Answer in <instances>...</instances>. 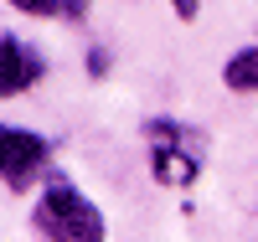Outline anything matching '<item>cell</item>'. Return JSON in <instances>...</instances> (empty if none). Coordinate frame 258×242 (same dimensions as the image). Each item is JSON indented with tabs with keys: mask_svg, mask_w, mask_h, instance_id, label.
I'll use <instances>...</instances> for the list:
<instances>
[{
	"mask_svg": "<svg viewBox=\"0 0 258 242\" xmlns=\"http://www.w3.org/2000/svg\"><path fill=\"white\" fill-rule=\"evenodd\" d=\"M36 227L52 242H103V211L88 196H78L68 175H52L36 201Z\"/></svg>",
	"mask_w": 258,
	"mask_h": 242,
	"instance_id": "6da1fadb",
	"label": "cell"
},
{
	"mask_svg": "<svg viewBox=\"0 0 258 242\" xmlns=\"http://www.w3.org/2000/svg\"><path fill=\"white\" fill-rule=\"evenodd\" d=\"M145 139H150V165H155V181L160 186H191V181H197L202 149H207V139L197 134V129L155 119L145 129Z\"/></svg>",
	"mask_w": 258,
	"mask_h": 242,
	"instance_id": "7a4b0ae2",
	"label": "cell"
},
{
	"mask_svg": "<svg viewBox=\"0 0 258 242\" xmlns=\"http://www.w3.org/2000/svg\"><path fill=\"white\" fill-rule=\"evenodd\" d=\"M47 155H52V144L41 134L6 124V129H0V170H6V191H26L36 181V170L47 165Z\"/></svg>",
	"mask_w": 258,
	"mask_h": 242,
	"instance_id": "3957f363",
	"label": "cell"
},
{
	"mask_svg": "<svg viewBox=\"0 0 258 242\" xmlns=\"http://www.w3.org/2000/svg\"><path fill=\"white\" fill-rule=\"evenodd\" d=\"M41 72H47V62L31 52V41H21V36L0 41V93H6V98H21Z\"/></svg>",
	"mask_w": 258,
	"mask_h": 242,
	"instance_id": "277c9868",
	"label": "cell"
},
{
	"mask_svg": "<svg viewBox=\"0 0 258 242\" xmlns=\"http://www.w3.org/2000/svg\"><path fill=\"white\" fill-rule=\"evenodd\" d=\"M222 83L232 88V93H258V47L232 52L227 67H222Z\"/></svg>",
	"mask_w": 258,
	"mask_h": 242,
	"instance_id": "5b68a950",
	"label": "cell"
},
{
	"mask_svg": "<svg viewBox=\"0 0 258 242\" xmlns=\"http://www.w3.org/2000/svg\"><path fill=\"white\" fill-rule=\"evenodd\" d=\"M6 6L26 11V16H68V21H83L88 0H6Z\"/></svg>",
	"mask_w": 258,
	"mask_h": 242,
	"instance_id": "8992f818",
	"label": "cell"
},
{
	"mask_svg": "<svg viewBox=\"0 0 258 242\" xmlns=\"http://www.w3.org/2000/svg\"><path fill=\"white\" fill-rule=\"evenodd\" d=\"M170 6H176V16H181V21H197V11H202V0H170Z\"/></svg>",
	"mask_w": 258,
	"mask_h": 242,
	"instance_id": "52a82bcc",
	"label": "cell"
}]
</instances>
